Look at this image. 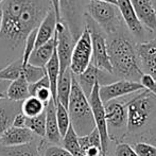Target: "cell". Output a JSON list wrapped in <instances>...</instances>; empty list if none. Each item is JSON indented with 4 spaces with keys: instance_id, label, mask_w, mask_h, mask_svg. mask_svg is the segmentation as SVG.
<instances>
[{
    "instance_id": "1",
    "label": "cell",
    "mask_w": 156,
    "mask_h": 156,
    "mask_svg": "<svg viewBox=\"0 0 156 156\" xmlns=\"http://www.w3.org/2000/svg\"><path fill=\"white\" fill-rule=\"evenodd\" d=\"M0 43L11 49L23 47L32 30L38 28L50 8V0H4Z\"/></svg>"
},
{
    "instance_id": "2",
    "label": "cell",
    "mask_w": 156,
    "mask_h": 156,
    "mask_svg": "<svg viewBox=\"0 0 156 156\" xmlns=\"http://www.w3.org/2000/svg\"><path fill=\"white\" fill-rule=\"evenodd\" d=\"M107 52L113 74L122 80L139 82L142 72L138 66L136 48L127 37L116 36L113 38L107 44Z\"/></svg>"
},
{
    "instance_id": "3",
    "label": "cell",
    "mask_w": 156,
    "mask_h": 156,
    "mask_svg": "<svg viewBox=\"0 0 156 156\" xmlns=\"http://www.w3.org/2000/svg\"><path fill=\"white\" fill-rule=\"evenodd\" d=\"M67 109L70 118V124L78 137L87 135L96 129L88 99L81 89L74 76H72L71 91Z\"/></svg>"
},
{
    "instance_id": "4",
    "label": "cell",
    "mask_w": 156,
    "mask_h": 156,
    "mask_svg": "<svg viewBox=\"0 0 156 156\" xmlns=\"http://www.w3.org/2000/svg\"><path fill=\"white\" fill-rule=\"evenodd\" d=\"M153 94L147 89L131 100L126 106L127 131H137L144 127L150 119Z\"/></svg>"
},
{
    "instance_id": "5",
    "label": "cell",
    "mask_w": 156,
    "mask_h": 156,
    "mask_svg": "<svg viewBox=\"0 0 156 156\" xmlns=\"http://www.w3.org/2000/svg\"><path fill=\"white\" fill-rule=\"evenodd\" d=\"M87 12L94 23L106 32H115L121 25L122 18L116 4L99 0H89Z\"/></svg>"
},
{
    "instance_id": "6",
    "label": "cell",
    "mask_w": 156,
    "mask_h": 156,
    "mask_svg": "<svg viewBox=\"0 0 156 156\" xmlns=\"http://www.w3.org/2000/svg\"><path fill=\"white\" fill-rule=\"evenodd\" d=\"M91 36L88 27H85L76 41L72 50L69 69L73 76H79L87 69L91 63Z\"/></svg>"
},
{
    "instance_id": "7",
    "label": "cell",
    "mask_w": 156,
    "mask_h": 156,
    "mask_svg": "<svg viewBox=\"0 0 156 156\" xmlns=\"http://www.w3.org/2000/svg\"><path fill=\"white\" fill-rule=\"evenodd\" d=\"M76 39L65 20L58 19L55 28V50L60 62V74L69 69Z\"/></svg>"
},
{
    "instance_id": "8",
    "label": "cell",
    "mask_w": 156,
    "mask_h": 156,
    "mask_svg": "<svg viewBox=\"0 0 156 156\" xmlns=\"http://www.w3.org/2000/svg\"><path fill=\"white\" fill-rule=\"evenodd\" d=\"M105 118H106L107 131L109 139L122 137L125 135V129H127L126 106L119 101H109L104 104Z\"/></svg>"
},
{
    "instance_id": "9",
    "label": "cell",
    "mask_w": 156,
    "mask_h": 156,
    "mask_svg": "<svg viewBox=\"0 0 156 156\" xmlns=\"http://www.w3.org/2000/svg\"><path fill=\"white\" fill-rule=\"evenodd\" d=\"M99 83H97L94 86L93 90L87 99H88L89 105H90L91 113H93L94 121L96 129L100 135L101 144H102V154L103 156L107 155V149L109 144L108 131H107L106 118H105V108L104 104L101 101L99 96Z\"/></svg>"
},
{
    "instance_id": "10",
    "label": "cell",
    "mask_w": 156,
    "mask_h": 156,
    "mask_svg": "<svg viewBox=\"0 0 156 156\" xmlns=\"http://www.w3.org/2000/svg\"><path fill=\"white\" fill-rule=\"evenodd\" d=\"M144 90V86L139 82H134L129 80H119L112 82L106 85L99 86V96L103 104L109 101L116 100L123 96L138 93Z\"/></svg>"
},
{
    "instance_id": "11",
    "label": "cell",
    "mask_w": 156,
    "mask_h": 156,
    "mask_svg": "<svg viewBox=\"0 0 156 156\" xmlns=\"http://www.w3.org/2000/svg\"><path fill=\"white\" fill-rule=\"evenodd\" d=\"M88 27V26H87ZM89 28L91 36V65H94L99 70H102L107 73L113 74V69H112L111 62H109L108 52H107V41L104 35L100 31Z\"/></svg>"
},
{
    "instance_id": "12",
    "label": "cell",
    "mask_w": 156,
    "mask_h": 156,
    "mask_svg": "<svg viewBox=\"0 0 156 156\" xmlns=\"http://www.w3.org/2000/svg\"><path fill=\"white\" fill-rule=\"evenodd\" d=\"M135 48L142 74H149L156 81V38L138 44Z\"/></svg>"
},
{
    "instance_id": "13",
    "label": "cell",
    "mask_w": 156,
    "mask_h": 156,
    "mask_svg": "<svg viewBox=\"0 0 156 156\" xmlns=\"http://www.w3.org/2000/svg\"><path fill=\"white\" fill-rule=\"evenodd\" d=\"M109 74L111 73H107V72L102 71V70H99L98 68H96L94 65L90 64L84 72H82V73L76 76H74V78H76L78 84L80 85L83 93L88 98L91 90H93L94 86L97 83H99L100 86L101 85L109 84L108 83Z\"/></svg>"
},
{
    "instance_id": "14",
    "label": "cell",
    "mask_w": 156,
    "mask_h": 156,
    "mask_svg": "<svg viewBox=\"0 0 156 156\" xmlns=\"http://www.w3.org/2000/svg\"><path fill=\"white\" fill-rule=\"evenodd\" d=\"M138 20L151 31L156 30V9L152 0H129Z\"/></svg>"
},
{
    "instance_id": "15",
    "label": "cell",
    "mask_w": 156,
    "mask_h": 156,
    "mask_svg": "<svg viewBox=\"0 0 156 156\" xmlns=\"http://www.w3.org/2000/svg\"><path fill=\"white\" fill-rule=\"evenodd\" d=\"M116 5L118 8L122 20L129 28V30L136 36H142L144 27L138 20L132 3L129 0H116Z\"/></svg>"
},
{
    "instance_id": "16",
    "label": "cell",
    "mask_w": 156,
    "mask_h": 156,
    "mask_svg": "<svg viewBox=\"0 0 156 156\" xmlns=\"http://www.w3.org/2000/svg\"><path fill=\"white\" fill-rule=\"evenodd\" d=\"M34 134L28 129L10 126L0 137L1 147H15L32 142L34 140Z\"/></svg>"
},
{
    "instance_id": "17",
    "label": "cell",
    "mask_w": 156,
    "mask_h": 156,
    "mask_svg": "<svg viewBox=\"0 0 156 156\" xmlns=\"http://www.w3.org/2000/svg\"><path fill=\"white\" fill-rule=\"evenodd\" d=\"M46 113V131L45 138L49 144L58 146L62 141V136L58 131V121L55 116V103L51 100L45 109Z\"/></svg>"
},
{
    "instance_id": "18",
    "label": "cell",
    "mask_w": 156,
    "mask_h": 156,
    "mask_svg": "<svg viewBox=\"0 0 156 156\" xmlns=\"http://www.w3.org/2000/svg\"><path fill=\"white\" fill-rule=\"evenodd\" d=\"M54 50H55V33H54V36L46 44L35 48L30 56L28 64H31L35 67L45 68L46 64L51 58Z\"/></svg>"
},
{
    "instance_id": "19",
    "label": "cell",
    "mask_w": 156,
    "mask_h": 156,
    "mask_svg": "<svg viewBox=\"0 0 156 156\" xmlns=\"http://www.w3.org/2000/svg\"><path fill=\"white\" fill-rule=\"evenodd\" d=\"M16 103L6 98L0 99V137L12 126L14 117L19 113V107Z\"/></svg>"
},
{
    "instance_id": "20",
    "label": "cell",
    "mask_w": 156,
    "mask_h": 156,
    "mask_svg": "<svg viewBox=\"0 0 156 156\" xmlns=\"http://www.w3.org/2000/svg\"><path fill=\"white\" fill-rule=\"evenodd\" d=\"M79 144L85 156H103L100 135L97 129L87 135L79 137Z\"/></svg>"
},
{
    "instance_id": "21",
    "label": "cell",
    "mask_w": 156,
    "mask_h": 156,
    "mask_svg": "<svg viewBox=\"0 0 156 156\" xmlns=\"http://www.w3.org/2000/svg\"><path fill=\"white\" fill-rule=\"evenodd\" d=\"M72 76L73 74L71 73L70 69H67L58 76V86H56V103L62 104L65 108H68L70 91H71Z\"/></svg>"
},
{
    "instance_id": "22",
    "label": "cell",
    "mask_w": 156,
    "mask_h": 156,
    "mask_svg": "<svg viewBox=\"0 0 156 156\" xmlns=\"http://www.w3.org/2000/svg\"><path fill=\"white\" fill-rule=\"evenodd\" d=\"M45 71L50 83V91H51L52 100L54 103H56V86H58V76H60V62H58L56 50H54L51 58L46 64Z\"/></svg>"
},
{
    "instance_id": "23",
    "label": "cell",
    "mask_w": 156,
    "mask_h": 156,
    "mask_svg": "<svg viewBox=\"0 0 156 156\" xmlns=\"http://www.w3.org/2000/svg\"><path fill=\"white\" fill-rule=\"evenodd\" d=\"M6 99L14 102L23 101L30 97L29 94V83L23 78H19L15 81H12L5 90Z\"/></svg>"
},
{
    "instance_id": "24",
    "label": "cell",
    "mask_w": 156,
    "mask_h": 156,
    "mask_svg": "<svg viewBox=\"0 0 156 156\" xmlns=\"http://www.w3.org/2000/svg\"><path fill=\"white\" fill-rule=\"evenodd\" d=\"M29 94L31 97H35L36 99H38L41 102L45 104V106H47L48 103L52 100L48 76H45L37 82L29 84Z\"/></svg>"
},
{
    "instance_id": "25",
    "label": "cell",
    "mask_w": 156,
    "mask_h": 156,
    "mask_svg": "<svg viewBox=\"0 0 156 156\" xmlns=\"http://www.w3.org/2000/svg\"><path fill=\"white\" fill-rule=\"evenodd\" d=\"M0 155L2 156H41L39 148L34 142L15 147H0Z\"/></svg>"
},
{
    "instance_id": "26",
    "label": "cell",
    "mask_w": 156,
    "mask_h": 156,
    "mask_svg": "<svg viewBox=\"0 0 156 156\" xmlns=\"http://www.w3.org/2000/svg\"><path fill=\"white\" fill-rule=\"evenodd\" d=\"M62 141H63V148L66 151H68L71 156H85L84 152H83V150L80 147V144H79L78 135L73 131L71 124H70L67 133L62 138Z\"/></svg>"
},
{
    "instance_id": "27",
    "label": "cell",
    "mask_w": 156,
    "mask_h": 156,
    "mask_svg": "<svg viewBox=\"0 0 156 156\" xmlns=\"http://www.w3.org/2000/svg\"><path fill=\"white\" fill-rule=\"evenodd\" d=\"M46 109V106L43 102L36 99L35 97H28L26 100L23 101L20 106V111L26 117L32 118L35 116L41 115Z\"/></svg>"
},
{
    "instance_id": "28",
    "label": "cell",
    "mask_w": 156,
    "mask_h": 156,
    "mask_svg": "<svg viewBox=\"0 0 156 156\" xmlns=\"http://www.w3.org/2000/svg\"><path fill=\"white\" fill-rule=\"evenodd\" d=\"M25 76V67L20 61H15L0 70V81H15Z\"/></svg>"
},
{
    "instance_id": "29",
    "label": "cell",
    "mask_w": 156,
    "mask_h": 156,
    "mask_svg": "<svg viewBox=\"0 0 156 156\" xmlns=\"http://www.w3.org/2000/svg\"><path fill=\"white\" fill-rule=\"evenodd\" d=\"M28 129L32 132L35 136L44 138L45 137L46 131V113H41V115L35 116L32 118H27V125Z\"/></svg>"
},
{
    "instance_id": "30",
    "label": "cell",
    "mask_w": 156,
    "mask_h": 156,
    "mask_svg": "<svg viewBox=\"0 0 156 156\" xmlns=\"http://www.w3.org/2000/svg\"><path fill=\"white\" fill-rule=\"evenodd\" d=\"M55 116H56V121H58V131H60V134L63 138L70 126V118H69V114H68V109L65 108L60 103H56Z\"/></svg>"
},
{
    "instance_id": "31",
    "label": "cell",
    "mask_w": 156,
    "mask_h": 156,
    "mask_svg": "<svg viewBox=\"0 0 156 156\" xmlns=\"http://www.w3.org/2000/svg\"><path fill=\"white\" fill-rule=\"evenodd\" d=\"M36 35H37V28L32 30L30 34L27 36L23 44V58H21V65L26 66L29 62V58L31 56L32 52L35 49V43H36Z\"/></svg>"
},
{
    "instance_id": "32",
    "label": "cell",
    "mask_w": 156,
    "mask_h": 156,
    "mask_svg": "<svg viewBox=\"0 0 156 156\" xmlns=\"http://www.w3.org/2000/svg\"><path fill=\"white\" fill-rule=\"evenodd\" d=\"M138 156H156V147L146 142H138L133 147Z\"/></svg>"
},
{
    "instance_id": "33",
    "label": "cell",
    "mask_w": 156,
    "mask_h": 156,
    "mask_svg": "<svg viewBox=\"0 0 156 156\" xmlns=\"http://www.w3.org/2000/svg\"><path fill=\"white\" fill-rule=\"evenodd\" d=\"M60 1V8H61V14L62 18L65 16H72L76 9V0H58Z\"/></svg>"
},
{
    "instance_id": "34",
    "label": "cell",
    "mask_w": 156,
    "mask_h": 156,
    "mask_svg": "<svg viewBox=\"0 0 156 156\" xmlns=\"http://www.w3.org/2000/svg\"><path fill=\"white\" fill-rule=\"evenodd\" d=\"M140 84L144 86V89L150 91L154 97H156V81L149 74H142L139 81Z\"/></svg>"
},
{
    "instance_id": "35",
    "label": "cell",
    "mask_w": 156,
    "mask_h": 156,
    "mask_svg": "<svg viewBox=\"0 0 156 156\" xmlns=\"http://www.w3.org/2000/svg\"><path fill=\"white\" fill-rule=\"evenodd\" d=\"M43 156H71L68 151L62 148L60 146H55V144H50L44 151Z\"/></svg>"
},
{
    "instance_id": "36",
    "label": "cell",
    "mask_w": 156,
    "mask_h": 156,
    "mask_svg": "<svg viewBox=\"0 0 156 156\" xmlns=\"http://www.w3.org/2000/svg\"><path fill=\"white\" fill-rule=\"evenodd\" d=\"M115 156H138L133 147L127 144H119L115 149Z\"/></svg>"
},
{
    "instance_id": "37",
    "label": "cell",
    "mask_w": 156,
    "mask_h": 156,
    "mask_svg": "<svg viewBox=\"0 0 156 156\" xmlns=\"http://www.w3.org/2000/svg\"><path fill=\"white\" fill-rule=\"evenodd\" d=\"M27 118L28 117H26L21 112H19V113L14 117L12 126L19 127V129H27V127H26V125H27Z\"/></svg>"
},
{
    "instance_id": "38",
    "label": "cell",
    "mask_w": 156,
    "mask_h": 156,
    "mask_svg": "<svg viewBox=\"0 0 156 156\" xmlns=\"http://www.w3.org/2000/svg\"><path fill=\"white\" fill-rule=\"evenodd\" d=\"M2 20H3V16H2L1 9H0V32H1V29H2Z\"/></svg>"
},
{
    "instance_id": "39",
    "label": "cell",
    "mask_w": 156,
    "mask_h": 156,
    "mask_svg": "<svg viewBox=\"0 0 156 156\" xmlns=\"http://www.w3.org/2000/svg\"><path fill=\"white\" fill-rule=\"evenodd\" d=\"M99 1H104V2H108V3L116 4V0H99Z\"/></svg>"
},
{
    "instance_id": "40",
    "label": "cell",
    "mask_w": 156,
    "mask_h": 156,
    "mask_svg": "<svg viewBox=\"0 0 156 156\" xmlns=\"http://www.w3.org/2000/svg\"><path fill=\"white\" fill-rule=\"evenodd\" d=\"M3 98H6L5 93H3V91H0V99H3Z\"/></svg>"
},
{
    "instance_id": "41",
    "label": "cell",
    "mask_w": 156,
    "mask_h": 156,
    "mask_svg": "<svg viewBox=\"0 0 156 156\" xmlns=\"http://www.w3.org/2000/svg\"><path fill=\"white\" fill-rule=\"evenodd\" d=\"M152 2H153V4L156 3V0H152Z\"/></svg>"
},
{
    "instance_id": "42",
    "label": "cell",
    "mask_w": 156,
    "mask_h": 156,
    "mask_svg": "<svg viewBox=\"0 0 156 156\" xmlns=\"http://www.w3.org/2000/svg\"><path fill=\"white\" fill-rule=\"evenodd\" d=\"M4 1V0H0V4H1L2 3V2H3Z\"/></svg>"
},
{
    "instance_id": "43",
    "label": "cell",
    "mask_w": 156,
    "mask_h": 156,
    "mask_svg": "<svg viewBox=\"0 0 156 156\" xmlns=\"http://www.w3.org/2000/svg\"><path fill=\"white\" fill-rule=\"evenodd\" d=\"M105 156H108V155H105Z\"/></svg>"
}]
</instances>
